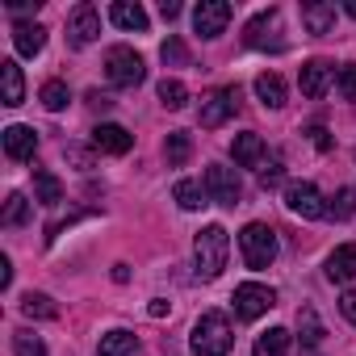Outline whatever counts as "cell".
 Listing matches in <instances>:
<instances>
[{
  "label": "cell",
  "instance_id": "obj_26",
  "mask_svg": "<svg viewBox=\"0 0 356 356\" xmlns=\"http://www.w3.org/2000/svg\"><path fill=\"white\" fill-rule=\"evenodd\" d=\"M163 155H168V168H181L189 155H193V138L185 130H172L168 143H163Z\"/></svg>",
  "mask_w": 356,
  "mask_h": 356
},
{
  "label": "cell",
  "instance_id": "obj_20",
  "mask_svg": "<svg viewBox=\"0 0 356 356\" xmlns=\"http://www.w3.org/2000/svg\"><path fill=\"white\" fill-rule=\"evenodd\" d=\"M34 202H42V206H59L63 202V181L51 168H34Z\"/></svg>",
  "mask_w": 356,
  "mask_h": 356
},
{
  "label": "cell",
  "instance_id": "obj_43",
  "mask_svg": "<svg viewBox=\"0 0 356 356\" xmlns=\"http://www.w3.org/2000/svg\"><path fill=\"white\" fill-rule=\"evenodd\" d=\"M113 281L126 285V281H130V268H126V264H113Z\"/></svg>",
  "mask_w": 356,
  "mask_h": 356
},
{
  "label": "cell",
  "instance_id": "obj_12",
  "mask_svg": "<svg viewBox=\"0 0 356 356\" xmlns=\"http://www.w3.org/2000/svg\"><path fill=\"white\" fill-rule=\"evenodd\" d=\"M92 147L105 151V155H126V151L134 147V134H130L126 126H118V122H101V126L92 130Z\"/></svg>",
  "mask_w": 356,
  "mask_h": 356
},
{
  "label": "cell",
  "instance_id": "obj_38",
  "mask_svg": "<svg viewBox=\"0 0 356 356\" xmlns=\"http://www.w3.org/2000/svg\"><path fill=\"white\" fill-rule=\"evenodd\" d=\"M306 134H310V143H314V147H318V151H331V134H327V130H323V126H310V130H306Z\"/></svg>",
  "mask_w": 356,
  "mask_h": 356
},
{
  "label": "cell",
  "instance_id": "obj_16",
  "mask_svg": "<svg viewBox=\"0 0 356 356\" xmlns=\"http://www.w3.org/2000/svg\"><path fill=\"white\" fill-rule=\"evenodd\" d=\"M13 47H17V55L34 59V55H42V47H47V30H42L38 22H17V26H13Z\"/></svg>",
  "mask_w": 356,
  "mask_h": 356
},
{
  "label": "cell",
  "instance_id": "obj_42",
  "mask_svg": "<svg viewBox=\"0 0 356 356\" xmlns=\"http://www.w3.org/2000/svg\"><path fill=\"white\" fill-rule=\"evenodd\" d=\"M9 9H13V13H30V9H38V0H13Z\"/></svg>",
  "mask_w": 356,
  "mask_h": 356
},
{
  "label": "cell",
  "instance_id": "obj_10",
  "mask_svg": "<svg viewBox=\"0 0 356 356\" xmlns=\"http://www.w3.org/2000/svg\"><path fill=\"white\" fill-rule=\"evenodd\" d=\"M101 38V13L92 5H76L67 17V42L72 47H92Z\"/></svg>",
  "mask_w": 356,
  "mask_h": 356
},
{
  "label": "cell",
  "instance_id": "obj_1",
  "mask_svg": "<svg viewBox=\"0 0 356 356\" xmlns=\"http://www.w3.org/2000/svg\"><path fill=\"white\" fill-rule=\"evenodd\" d=\"M231 343H235V335H231L227 314L210 310V314H202L193 323V335H189L193 356H231Z\"/></svg>",
  "mask_w": 356,
  "mask_h": 356
},
{
  "label": "cell",
  "instance_id": "obj_14",
  "mask_svg": "<svg viewBox=\"0 0 356 356\" xmlns=\"http://www.w3.org/2000/svg\"><path fill=\"white\" fill-rule=\"evenodd\" d=\"M302 26L314 38L331 34L335 30V5H327V0H306V5H302Z\"/></svg>",
  "mask_w": 356,
  "mask_h": 356
},
{
  "label": "cell",
  "instance_id": "obj_27",
  "mask_svg": "<svg viewBox=\"0 0 356 356\" xmlns=\"http://www.w3.org/2000/svg\"><path fill=\"white\" fill-rule=\"evenodd\" d=\"M38 101H42L51 113H59V109H67L72 92H67V84H63V80H47V84H42V92H38Z\"/></svg>",
  "mask_w": 356,
  "mask_h": 356
},
{
  "label": "cell",
  "instance_id": "obj_15",
  "mask_svg": "<svg viewBox=\"0 0 356 356\" xmlns=\"http://www.w3.org/2000/svg\"><path fill=\"white\" fill-rule=\"evenodd\" d=\"M0 101H5L9 109H17L26 101V80H22V67L13 59L0 63Z\"/></svg>",
  "mask_w": 356,
  "mask_h": 356
},
{
  "label": "cell",
  "instance_id": "obj_40",
  "mask_svg": "<svg viewBox=\"0 0 356 356\" xmlns=\"http://www.w3.org/2000/svg\"><path fill=\"white\" fill-rule=\"evenodd\" d=\"M0 285H5V289L13 285V264L9 260H0Z\"/></svg>",
  "mask_w": 356,
  "mask_h": 356
},
{
  "label": "cell",
  "instance_id": "obj_35",
  "mask_svg": "<svg viewBox=\"0 0 356 356\" xmlns=\"http://www.w3.org/2000/svg\"><path fill=\"white\" fill-rule=\"evenodd\" d=\"M335 88H339L343 101H356V63H343V67L335 72Z\"/></svg>",
  "mask_w": 356,
  "mask_h": 356
},
{
  "label": "cell",
  "instance_id": "obj_4",
  "mask_svg": "<svg viewBox=\"0 0 356 356\" xmlns=\"http://www.w3.org/2000/svg\"><path fill=\"white\" fill-rule=\"evenodd\" d=\"M143 76H147L143 55H134L130 47H113L105 55V80L113 88H134V84H143Z\"/></svg>",
  "mask_w": 356,
  "mask_h": 356
},
{
  "label": "cell",
  "instance_id": "obj_39",
  "mask_svg": "<svg viewBox=\"0 0 356 356\" xmlns=\"http://www.w3.org/2000/svg\"><path fill=\"white\" fill-rule=\"evenodd\" d=\"M159 13H163V22H172V17H181V5H176V0H163Z\"/></svg>",
  "mask_w": 356,
  "mask_h": 356
},
{
  "label": "cell",
  "instance_id": "obj_33",
  "mask_svg": "<svg viewBox=\"0 0 356 356\" xmlns=\"http://www.w3.org/2000/svg\"><path fill=\"white\" fill-rule=\"evenodd\" d=\"M13 352H17V356H47V343H42L34 331L22 327V331H13Z\"/></svg>",
  "mask_w": 356,
  "mask_h": 356
},
{
  "label": "cell",
  "instance_id": "obj_32",
  "mask_svg": "<svg viewBox=\"0 0 356 356\" xmlns=\"http://www.w3.org/2000/svg\"><path fill=\"white\" fill-rule=\"evenodd\" d=\"M356 214V189H339L335 197H331V206H327V218H352Z\"/></svg>",
  "mask_w": 356,
  "mask_h": 356
},
{
  "label": "cell",
  "instance_id": "obj_17",
  "mask_svg": "<svg viewBox=\"0 0 356 356\" xmlns=\"http://www.w3.org/2000/svg\"><path fill=\"white\" fill-rule=\"evenodd\" d=\"M34 151H38V134L30 130V126H9L5 130V155L9 159H34Z\"/></svg>",
  "mask_w": 356,
  "mask_h": 356
},
{
  "label": "cell",
  "instance_id": "obj_25",
  "mask_svg": "<svg viewBox=\"0 0 356 356\" xmlns=\"http://www.w3.org/2000/svg\"><path fill=\"white\" fill-rule=\"evenodd\" d=\"M172 197H176V206H181V210H202L210 193H206V185H197V181H176Z\"/></svg>",
  "mask_w": 356,
  "mask_h": 356
},
{
  "label": "cell",
  "instance_id": "obj_29",
  "mask_svg": "<svg viewBox=\"0 0 356 356\" xmlns=\"http://www.w3.org/2000/svg\"><path fill=\"white\" fill-rule=\"evenodd\" d=\"M298 331H302V339L306 343H323V323H318V314H314V306H302L298 310Z\"/></svg>",
  "mask_w": 356,
  "mask_h": 356
},
{
  "label": "cell",
  "instance_id": "obj_28",
  "mask_svg": "<svg viewBox=\"0 0 356 356\" xmlns=\"http://www.w3.org/2000/svg\"><path fill=\"white\" fill-rule=\"evenodd\" d=\"M22 314H26V318H55L59 306H55L47 293H26V298H22Z\"/></svg>",
  "mask_w": 356,
  "mask_h": 356
},
{
  "label": "cell",
  "instance_id": "obj_19",
  "mask_svg": "<svg viewBox=\"0 0 356 356\" xmlns=\"http://www.w3.org/2000/svg\"><path fill=\"white\" fill-rule=\"evenodd\" d=\"M231 155L239 168H264V138L260 134H235Z\"/></svg>",
  "mask_w": 356,
  "mask_h": 356
},
{
  "label": "cell",
  "instance_id": "obj_44",
  "mask_svg": "<svg viewBox=\"0 0 356 356\" xmlns=\"http://www.w3.org/2000/svg\"><path fill=\"white\" fill-rule=\"evenodd\" d=\"M343 13H348V17H356V0H348V5H343Z\"/></svg>",
  "mask_w": 356,
  "mask_h": 356
},
{
  "label": "cell",
  "instance_id": "obj_9",
  "mask_svg": "<svg viewBox=\"0 0 356 356\" xmlns=\"http://www.w3.org/2000/svg\"><path fill=\"white\" fill-rule=\"evenodd\" d=\"M285 206H289V214H298V218H323V214H327V202H323V193H318L310 181H293V185L285 189Z\"/></svg>",
  "mask_w": 356,
  "mask_h": 356
},
{
  "label": "cell",
  "instance_id": "obj_41",
  "mask_svg": "<svg viewBox=\"0 0 356 356\" xmlns=\"http://www.w3.org/2000/svg\"><path fill=\"white\" fill-rule=\"evenodd\" d=\"M147 314H151V318H163V314H168V302H163V298H155V302L147 306Z\"/></svg>",
  "mask_w": 356,
  "mask_h": 356
},
{
  "label": "cell",
  "instance_id": "obj_7",
  "mask_svg": "<svg viewBox=\"0 0 356 356\" xmlns=\"http://www.w3.org/2000/svg\"><path fill=\"white\" fill-rule=\"evenodd\" d=\"M231 302H235V314L239 318H260V314H268L277 306V293L268 285H260V281H243Z\"/></svg>",
  "mask_w": 356,
  "mask_h": 356
},
{
  "label": "cell",
  "instance_id": "obj_23",
  "mask_svg": "<svg viewBox=\"0 0 356 356\" xmlns=\"http://www.w3.org/2000/svg\"><path fill=\"white\" fill-rule=\"evenodd\" d=\"M101 356H138V335H130V331H105L101 335Z\"/></svg>",
  "mask_w": 356,
  "mask_h": 356
},
{
  "label": "cell",
  "instance_id": "obj_21",
  "mask_svg": "<svg viewBox=\"0 0 356 356\" xmlns=\"http://www.w3.org/2000/svg\"><path fill=\"white\" fill-rule=\"evenodd\" d=\"M256 97H260L264 109H281L285 105V80L277 72H260L256 76Z\"/></svg>",
  "mask_w": 356,
  "mask_h": 356
},
{
  "label": "cell",
  "instance_id": "obj_31",
  "mask_svg": "<svg viewBox=\"0 0 356 356\" xmlns=\"http://www.w3.org/2000/svg\"><path fill=\"white\" fill-rule=\"evenodd\" d=\"M26 222H30V202L22 193H9V202H5V227H26Z\"/></svg>",
  "mask_w": 356,
  "mask_h": 356
},
{
  "label": "cell",
  "instance_id": "obj_36",
  "mask_svg": "<svg viewBox=\"0 0 356 356\" xmlns=\"http://www.w3.org/2000/svg\"><path fill=\"white\" fill-rule=\"evenodd\" d=\"M285 181V163L281 159H268L264 168H260V189H277Z\"/></svg>",
  "mask_w": 356,
  "mask_h": 356
},
{
  "label": "cell",
  "instance_id": "obj_11",
  "mask_svg": "<svg viewBox=\"0 0 356 356\" xmlns=\"http://www.w3.org/2000/svg\"><path fill=\"white\" fill-rule=\"evenodd\" d=\"M227 22H231V5H227V0H202V5L193 9V30L202 38H218L227 30Z\"/></svg>",
  "mask_w": 356,
  "mask_h": 356
},
{
  "label": "cell",
  "instance_id": "obj_13",
  "mask_svg": "<svg viewBox=\"0 0 356 356\" xmlns=\"http://www.w3.org/2000/svg\"><path fill=\"white\" fill-rule=\"evenodd\" d=\"M331 76H335V67H331L327 59H310V63H302V76H298V84H302V97L318 101V97L327 92Z\"/></svg>",
  "mask_w": 356,
  "mask_h": 356
},
{
  "label": "cell",
  "instance_id": "obj_34",
  "mask_svg": "<svg viewBox=\"0 0 356 356\" xmlns=\"http://www.w3.org/2000/svg\"><path fill=\"white\" fill-rule=\"evenodd\" d=\"M159 55H163V63H168V67H185V63H189V51H185V42H181V38H168V42L159 47Z\"/></svg>",
  "mask_w": 356,
  "mask_h": 356
},
{
  "label": "cell",
  "instance_id": "obj_8",
  "mask_svg": "<svg viewBox=\"0 0 356 356\" xmlns=\"http://www.w3.org/2000/svg\"><path fill=\"white\" fill-rule=\"evenodd\" d=\"M206 193H210V202H218V206H239V176H235V168H222V163H210L206 168Z\"/></svg>",
  "mask_w": 356,
  "mask_h": 356
},
{
  "label": "cell",
  "instance_id": "obj_6",
  "mask_svg": "<svg viewBox=\"0 0 356 356\" xmlns=\"http://www.w3.org/2000/svg\"><path fill=\"white\" fill-rule=\"evenodd\" d=\"M235 109H239V88H214V92L202 97L197 122H202L206 130H218L227 118H235Z\"/></svg>",
  "mask_w": 356,
  "mask_h": 356
},
{
  "label": "cell",
  "instance_id": "obj_37",
  "mask_svg": "<svg viewBox=\"0 0 356 356\" xmlns=\"http://www.w3.org/2000/svg\"><path fill=\"white\" fill-rule=\"evenodd\" d=\"M339 310H343V318L356 327V289H348V293L339 298Z\"/></svg>",
  "mask_w": 356,
  "mask_h": 356
},
{
  "label": "cell",
  "instance_id": "obj_18",
  "mask_svg": "<svg viewBox=\"0 0 356 356\" xmlns=\"http://www.w3.org/2000/svg\"><path fill=\"white\" fill-rule=\"evenodd\" d=\"M352 277H356V243H343V248H335L327 256V281L348 285Z\"/></svg>",
  "mask_w": 356,
  "mask_h": 356
},
{
  "label": "cell",
  "instance_id": "obj_5",
  "mask_svg": "<svg viewBox=\"0 0 356 356\" xmlns=\"http://www.w3.org/2000/svg\"><path fill=\"white\" fill-rule=\"evenodd\" d=\"M243 38H248V47H256V51H285V38H281V13H277V9L256 13V17L248 22Z\"/></svg>",
  "mask_w": 356,
  "mask_h": 356
},
{
  "label": "cell",
  "instance_id": "obj_22",
  "mask_svg": "<svg viewBox=\"0 0 356 356\" xmlns=\"http://www.w3.org/2000/svg\"><path fill=\"white\" fill-rule=\"evenodd\" d=\"M109 17H113V26H118V30H134V34H143V30H147V13H143L138 0H134V5H130V0H118V5L109 9Z\"/></svg>",
  "mask_w": 356,
  "mask_h": 356
},
{
  "label": "cell",
  "instance_id": "obj_24",
  "mask_svg": "<svg viewBox=\"0 0 356 356\" xmlns=\"http://www.w3.org/2000/svg\"><path fill=\"white\" fill-rule=\"evenodd\" d=\"M256 356H289V331L268 327L264 335H256Z\"/></svg>",
  "mask_w": 356,
  "mask_h": 356
},
{
  "label": "cell",
  "instance_id": "obj_30",
  "mask_svg": "<svg viewBox=\"0 0 356 356\" xmlns=\"http://www.w3.org/2000/svg\"><path fill=\"white\" fill-rule=\"evenodd\" d=\"M159 101H163V109H185L189 105V88L181 80H163L159 84Z\"/></svg>",
  "mask_w": 356,
  "mask_h": 356
},
{
  "label": "cell",
  "instance_id": "obj_3",
  "mask_svg": "<svg viewBox=\"0 0 356 356\" xmlns=\"http://www.w3.org/2000/svg\"><path fill=\"white\" fill-rule=\"evenodd\" d=\"M239 252H243V264L248 268H268L277 260V231L268 222H248L239 231Z\"/></svg>",
  "mask_w": 356,
  "mask_h": 356
},
{
  "label": "cell",
  "instance_id": "obj_2",
  "mask_svg": "<svg viewBox=\"0 0 356 356\" xmlns=\"http://www.w3.org/2000/svg\"><path fill=\"white\" fill-rule=\"evenodd\" d=\"M227 256H231V235L214 222V227H206L202 235H197V243H193V260H197V277L202 281H214V277H222V268H227Z\"/></svg>",
  "mask_w": 356,
  "mask_h": 356
}]
</instances>
